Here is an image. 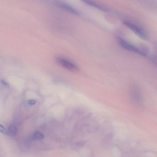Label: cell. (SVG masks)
Segmentation results:
<instances>
[{
  "label": "cell",
  "mask_w": 157,
  "mask_h": 157,
  "mask_svg": "<svg viewBox=\"0 0 157 157\" xmlns=\"http://www.w3.org/2000/svg\"><path fill=\"white\" fill-rule=\"evenodd\" d=\"M123 23L139 36L143 38L146 37L144 31L138 26L127 21H124Z\"/></svg>",
  "instance_id": "4"
},
{
  "label": "cell",
  "mask_w": 157,
  "mask_h": 157,
  "mask_svg": "<svg viewBox=\"0 0 157 157\" xmlns=\"http://www.w3.org/2000/svg\"><path fill=\"white\" fill-rule=\"evenodd\" d=\"M17 132V128L14 125H10L8 128V134L11 136L15 135Z\"/></svg>",
  "instance_id": "8"
},
{
  "label": "cell",
  "mask_w": 157,
  "mask_h": 157,
  "mask_svg": "<svg viewBox=\"0 0 157 157\" xmlns=\"http://www.w3.org/2000/svg\"><path fill=\"white\" fill-rule=\"evenodd\" d=\"M83 1L86 4L94 7L95 8H96L104 12L106 11V10L105 8L97 3L90 1L87 0H84Z\"/></svg>",
  "instance_id": "6"
},
{
  "label": "cell",
  "mask_w": 157,
  "mask_h": 157,
  "mask_svg": "<svg viewBox=\"0 0 157 157\" xmlns=\"http://www.w3.org/2000/svg\"><path fill=\"white\" fill-rule=\"evenodd\" d=\"M57 5L61 8L72 13L77 15L79 14V12L67 4L58 3Z\"/></svg>",
  "instance_id": "5"
},
{
  "label": "cell",
  "mask_w": 157,
  "mask_h": 157,
  "mask_svg": "<svg viewBox=\"0 0 157 157\" xmlns=\"http://www.w3.org/2000/svg\"><path fill=\"white\" fill-rule=\"evenodd\" d=\"M44 137V135L40 132H34L31 136V138L35 140H41Z\"/></svg>",
  "instance_id": "7"
},
{
  "label": "cell",
  "mask_w": 157,
  "mask_h": 157,
  "mask_svg": "<svg viewBox=\"0 0 157 157\" xmlns=\"http://www.w3.org/2000/svg\"><path fill=\"white\" fill-rule=\"evenodd\" d=\"M56 61L59 65L69 70L74 71L78 70V68L75 65L63 57H57Z\"/></svg>",
  "instance_id": "3"
},
{
  "label": "cell",
  "mask_w": 157,
  "mask_h": 157,
  "mask_svg": "<svg viewBox=\"0 0 157 157\" xmlns=\"http://www.w3.org/2000/svg\"><path fill=\"white\" fill-rule=\"evenodd\" d=\"M1 82L2 84L4 86L6 87L7 88H9V87L10 86L9 84L5 81L3 79H1Z\"/></svg>",
  "instance_id": "10"
},
{
  "label": "cell",
  "mask_w": 157,
  "mask_h": 157,
  "mask_svg": "<svg viewBox=\"0 0 157 157\" xmlns=\"http://www.w3.org/2000/svg\"><path fill=\"white\" fill-rule=\"evenodd\" d=\"M0 131L2 133L5 135H7L8 134V132L3 126L1 124H0Z\"/></svg>",
  "instance_id": "9"
},
{
  "label": "cell",
  "mask_w": 157,
  "mask_h": 157,
  "mask_svg": "<svg viewBox=\"0 0 157 157\" xmlns=\"http://www.w3.org/2000/svg\"><path fill=\"white\" fill-rule=\"evenodd\" d=\"M28 104L30 105H33L36 103V101L34 99H31L28 101Z\"/></svg>",
  "instance_id": "11"
},
{
  "label": "cell",
  "mask_w": 157,
  "mask_h": 157,
  "mask_svg": "<svg viewBox=\"0 0 157 157\" xmlns=\"http://www.w3.org/2000/svg\"><path fill=\"white\" fill-rule=\"evenodd\" d=\"M117 40L120 45L123 48L142 56H144L145 55L144 52L139 49L122 38L118 37L117 38Z\"/></svg>",
  "instance_id": "2"
},
{
  "label": "cell",
  "mask_w": 157,
  "mask_h": 157,
  "mask_svg": "<svg viewBox=\"0 0 157 157\" xmlns=\"http://www.w3.org/2000/svg\"><path fill=\"white\" fill-rule=\"evenodd\" d=\"M130 93L131 98L135 103L138 106H141L143 103V99L138 88L136 86H132L130 89Z\"/></svg>",
  "instance_id": "1"
}]
</instances>
